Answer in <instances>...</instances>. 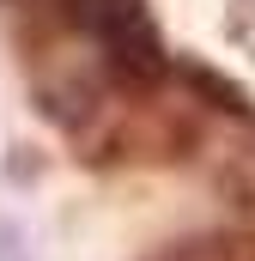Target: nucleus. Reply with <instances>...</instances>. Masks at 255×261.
<instances>
[{
    "label": "nucleus",
    "instance_id": "f257e3e1",
    "mask_svg": "<svg viewBox=\"0 0 255 261\" xmlns=\"http://www.w3.org/2000/svg\"><path fill=\"white\" fill-rule=\"evenodd\" d=\"M61 6H67V18L97 43L104 73L116 85L152 91V85H164L176 73L164 37H158V24H152V12H146V0H61Z\"/></svg>",
    "mask_w": 255,
    "mask_h": 261
},
{
    "label": "nucleus",
    "instance_id": "f03ea898",
    "mask_svg": "<svg viewBox=\"0 0 255 261\" xmlns=\"http://www.w3.org/2000/svg\"><path fill=\"white\" fill-rule=\"evenodd\" d=\"M176 79L194 91V103H207V110H225V116H237V122H255V97L237 85V79H225L219 67H200V61H176Z\"/></svg>",
    "mask_w": 255,
    "mask_h": 261
}]
</instances>
